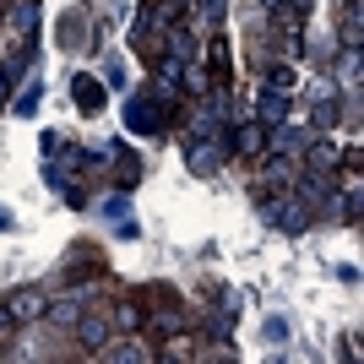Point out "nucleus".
<instances>
[{"label": "nucleus", "mask_w": 364, "mask_h": 364, "mask_svg": "<svg viewBox=\"0 0 364 364\" xmlns=\"http://www.w3.org/2000/svg\"><path fill=\"white\" fill-rule=\"evenodd\" d=\"M6 310H11L16 326H22V321H33V316H44V310H49V294L44 289H16L11 299H6Z\"/></svg>", "instance_id": "nucleus-1"}, {"label": "nucleus", "mask_w": 364, "mask_h": 364, "mask_svg": "<svg viewBox=\"0 0 364 364\" xmlns=\"http://www.w3.org/2000/svg\"><path fill=\"white\" fill-rule=\"evenodd\" d=\"M71 98H76V109H82V114H98V109H104V82L82 71V76L71 82Z\"/></svg>", "instance_id": "nucleus-2"}, {"label": "nucleus", "mask_w": 364, "mask_h": 364, "mask_svg": "<svg viewBox=\"0 0 364 364\" xmlns=\"http://www.w3.org/2000/svg\"><path fill=\"white\" fill-rule=\"evenodd\" d=\"M125 120H131V131L152 136V131L164 125V114H158V104H152V98H131V104H125Z\"/></svg>", "instance_id": "nucleus-3"}, {"label": "nucleus", "mask_w": 364, "mask_h": 364, "mask_svg": "<svg viewBox=\"0 0 364 364\" xmlns=\"http://www.w3.org/2000/svg\"><path fill=\"white\" fill-rule=\"evenodd\" d=\"M267 11L277 16V28H289V33H299L304 28V16H310V0H272Z\"/></svg>", "instance_id": "nucleus-4"}, {"label": "nucleus", "mask_w": 364, "mask_h": 364, "mask_svg": "<svg viewBox=\"0 0 364 364\" xmlns=\"http://www.w3.org/2000/svg\"><path fill=\"white\" fill-rule=\"evenodd\" d=\"M261 218L267 223H277V228H304V207H289V201H261Z\"/></svg>", "instance_id": "nucleus-5"}, {"label": "nucleus", "mask_w": 364, "mask_h": 364, "mask_svg": "<svg viewBox=\"0 0 364 364\" xmlns=\"http://www.w3.org/2000/svg\"><path fill=\"white\" fill-rule=\"evenodd\" d=\"M256 114H261V120H267V125H283V120H289V98L267 87V92H261V98H256Z\"/></svg>", "instance_id": "nucleus-6"}, {"label": "nucleus", "mask_w": 364, "mask_h": 364, "mask_svg": "<svg viewBox=\"0 0 364 364\" xmlns=\"http://www.w3.org/2000/svg\"><path fill=\"white\" fill-rule=\"evenodd\" d=\"M218 164H223V147H207V141H196L191 147V174H218Z\"/></svg>", "instance_id": "nucleus-7"}, {"label": "nucleus", "mask_w": 364, "mask_h": 364, "mask_svg": "<svg viewBox=\"0 0 364 364\" xmlns=\"http://www.w3.org/2000/svg\"><path fill=\"white\" fill-rule=\"evenodd\" d=\"M234 147H240L245 158H256V152L267 147V125H256V120H250V125H240V131H234Z\"/></svg>", "instance_id": "nucleus-8"}, {"label": "nucleus", "mask_w": 364, "mask_h": 364, "mask_svg": "<svg viewBox=\"0 0 364 364\" xmlns=\"http://www.w3.org/2000/svg\"><path fill=\"white\" fill-rule=\"evenodd\" d=\"M71 326H76V337H82L87 348H98V343H109V321H98V316H76Z\"/></svg>", "instance_id": "nucleus-9"}, {"label": "nucleus", "mask_w": 364, "mask_h": 364, "mask_svg": "<svg viewBox=\"0 0 364 364\" xmlns=\"http://www.w3.org/2000/svg\"><path fill=\"white\" fill-rule=\"evenodd\" d=\"M304 158H310V168H316V174H332L343 152H337L332 141H310V152H304Z\"/></svg>", "instance_id": "nucleus-10"}, {"label": "nucleus", "mask_w": 364, "mask_h": 364, "mask_svg": "<svg viewBox=\"0 0 364 364\" xmlns=\"http://www.w3.org/2000/svg\"><path fill=\"white\" fill-rule=\"evenodd\" d=\"M267 87L272 92H294V71L289 65H272V71H267Z\"/></svg>", "instance_id": "nucleus-11"}, {"label": "nucleus", "mask_w": 364, "mask_h": 364, "mask_svg": "<svg viewBox=\"0 0 364 364\" xmlns=\"http://www.w3.org/2000/svg\"><path fill=\"white\" fill-rule=\"evenodd\" d=\"M49 316H55V321H76V316H82V304H76V299H60V304H49Z\"/></svg>", "instance_id": "nucleus-12"}, {"label": "nucleus", "mask_w": 364, "mask_h": 364, "mask_svg": "<svg viewBox=\"0 0 364 364\" xmlns=\"http://www.w3.org/2000/svg\"><path fill=\"white\" fill-rule=\"evenodd\" d=\"M38 98H44V87H28L22 98H16V114H33V109H38Z\"/></svg>", "instance_id": "nucleus-13"}, {"label": "nucleus", "mask_w": 364, "mask_h": 364, "mask_svg": "<svg viewBox=\"0 0 364 364\" xmlns=\"http://www.w3.org/2000/svg\"><path fill=\"white\" fill-rule=\"evenodd\" d=\"M114 321H120V326H141V310H136V304H120V310H114Z\"/></svg>", "instance_id": "nucleus-14"}, {"label": "nucleus", "mask_w": 364, "mask_h": 364, "mask_svg": "<svg viewBox=\"0 0 364 364\" xmlns=\"http://www.w3.org/2000/svg\"><path fill=\"white\" fill-rule=\"evenodd\" d=\"M185 87H191V92H207L213 82H207V71H185Z\"/></svg>", "instance_id": "nucleus-15"}, {"label": "nucleus", "mask_w": 364, "mask_h": 364, "mask_svg": "<svg viewBox=\"0 0 364 364\" xmlns=\"http://www.w3.org/2000/svg\"><path fill=\"white\" fill-rule=\"evenodd\" d=\"M16 332V316H11V310H6V304H0V343H6V337H11Z\"/></svg>", "instance_id": "nucleus-16"}, {"label": "nucleus", "mask_w": 364, "mask_h": 364, "mask_svg": "<svg viewBox=\"0 0 364 364\" xmlns=\"http://www.w3.org/2000/svg\"><path fill=\"white\" fill-rule=\"evenodd\" d=\"M223 6H228V0H201V16H207V22H218V16H223Z\"/></svg>", "instance_id": "nucleus-17"}, {"label": "nucleus", "mask_w": 364, "mask_h": 364, "mask_svg": "<svg viewBox=\"0 0 364 364\" xmlns=\"http://www.w3.org/2000/svg\"><path fill=\"white\" fill-rule=\"evenodd\" d=\"M0 228H16V218H11V213H6V207H0Z\"/></svg>", "instance_id": "nucleus-18"}]
</instances>
